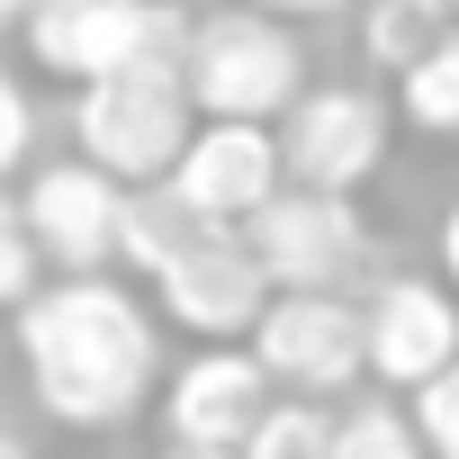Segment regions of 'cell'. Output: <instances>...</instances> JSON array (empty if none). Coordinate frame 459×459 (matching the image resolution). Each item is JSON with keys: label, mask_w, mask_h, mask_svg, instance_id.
I'll list each match as a JSON object with an SVG mask.
<instances>
[{"label": "cell", "mask_w": 459, "mask_h": 459, "mask_svg": "<svg viewBox=\"0 0 459 459\" xmlns=\"http://www.w3.org/2000/svg\"><path fill=\"white\" fill-rule=\"evenodd\" d=\"M28 144H37V108H28L19 73H0V180H10V171L28 162Z\"/></svg>", "instance_id": "cell-20"}, {"label": "cell", "mask_w": 459, "mask_h": 459, "mask_svg": "<svg viewBox=\"0 0 459 459\" xmlns=\"http://www.w3.org/2000/svg\"><path fill=\"white\" fill-rule=\"evenodd\" d=\"M405 414H414V432H423V450H432V459H459V369H450V378H432Z\"/></svg>", "instance_id": "cell-19"}, {"label": "cell", "mask_w": 459, "mask_h": 459, "mask_svg": "<svg viewBox=\"0 0 459 459\" xmlns=\"http://www.w3.org/2000/svg\"><path fill=\"white\" fill-rule=\"evenodd\" d=\"M333 459H432L405 405H351L333 432Z\"/></svg>", "instance_id": "cell-17"}, {"label": "cell", "mask_w": 459, "mask_h": 459, "mask_svg": "<svg viewBox=\"0 0 459 459\" xmlns=\"http://www.w3.org/2000/svg\"><path fill=\"white\" fill-rule=\"evenodd\" d=\"M387 126H396V108H387L378 91L316 82V91L280 117V162H289V189L351 198V189L387 162Z\"/></svg>", "instance_id": "cell-6"}, {"label": "cell", "mask_w": 459, "mask_h": 459, "mask_svg": "<svg viewBox=\"0 0 459 459\" xmlns=\"http://www.w3.org/2000/svg\"><path fill=\"white\" fill-rule=\"evenodd\" d=\"M333 432H342V414H325V405H271L262 432L244 441V459H333Z\"/></svg>", "instance_id": "cell-16"}, {"label": "cell", "mask_w": 459, "mask_h": 459, "mask_svg": "<svg viewBox=\"0 0 459 459\" xmlns=\"http://www.w3.org/2000/svg\"><path fill=\"white\" fill-rule=\"evenodd\" d=\"M253 360L271 369V387L342 396L369 369V325H360L351 298H271V316L253 333Z\"/></svg>", "instance_id": "cell-10"}, {"label": "cell", "mask_w": 459, "mask_h": 459, "mask_svg": "<svg viewBox=\"0 0 459 459\" xmlns=\"http://www.w3.org/2000/svg\"><path fill=\"white\" fill-rule=\"evenodd\" d=\"M180 82H189L198 126H271V117H289V108L316 91L298 37H289L280 19H262V10H207V19L189 28Z\"/></svg>", "instance_id": "cell-3"}, {"label": "cell", "mask_w": 459, "mask_h": 459, "mask_svg": "<svg viewBox=\"0 0 459 459\" xmlns=\"http://www.w3.org/2000/svg\"><path fill=\"white\" fill-rule=\"evenodd\" d=\"M0 459H37V450H28V441H19V432H0Z\"/></svg>", "instance_id": "cell-24"}, {"label": "cell", "mask_w": 459, "mask_h": 459, "mask_svg": "<svg viewBox=\"0 0 459 459\" xmlns=\"http://www.w3.org/2000/svg\"><path fill=\"white\" fill-rule=\"evenodd\" d=\"M244 244H253L271 298H342V280L369 262V216L325 189H280L244 225Z\"/></svg>", "instance_id": "cell-5"}, {"label": "cell", "mask_w": 459, "mask_h": 459, "mask_svg": "<svg viewBox=\"0 0 459 459\" xmlns=\"http://www.w3.org/2000/svg\"><path fill=\"white\" fill-rule=\"evenodd\" d=\"M244 10H262V19H333V10H351V0H244Z\"/></svg>", "instance_id": "cell-21"}, {"label": "cell", "mask_w": 459, "mask_h": 459, "mask_svg": "<svg viewBox=\"0 0 459 459\" xmlns=\"http://www.w3.org/2000/svg\"><path fill=\"white\" fill-rule=\"evenodd\" d=\"M19 360H28V387L55 423L73 432H108L126 423L153 378H162V333H153V307L126 289V280H46L37 307H19L10 325Z\"/></svg>", "instance_id": "cell-1"}, {"label": "cell", "mask_w": 459, "mask_h": 459, "mask_svg": "<svg viewBox=\"0 0 459 459\" xmlns=\"http://www.w3.org/2000/svg\"><path fill=\"white\" fill-rule=\"evenodd\" d=\"M396 117L423 126V135H441V144H459V28L396 82Z\"/></svg>", "instance_id": "cell-15"}, {"label": "cell", "mask_w": 459, "mask_h": 459, "mask_svg": "<svg viewBox=\"0 0 459 459\" xmlns=\"http://www.w3.org/2000/svg\"><path fill=\"white\" fill-rule=\"evenodd\" d=\"M450 28H459L450 0H369V10H360V46H369V64L396 73V82H405Z\"/></svg>", "instance_id": "cell-14"}, {"label": "cell", "mask_w": 459, "mask_h": 459, "mask_svg": "<svg viewBox=\"0 0 459 459\" xmlns=\"http://www.w3.org/2000/svg\"><path fill=\"white\" fill-rule=\"evenodd\" d=\"M189 10L171 0H37L28 19V64L91 91L108 73H135V64H189Z\"/></svg>", "instance_id": "cell-4"}, {"label": "cell", "mask_w": 459, "mask_h": 459, "mask_svg": "<svg viewBox=\"0 0 459 459\" xmlns=\"http://www.w3.org/2000/svg\"><path fill=\"white\" fill-rule=\"evenodd\" d=\"M271 405L280 396H271V369L253 360V342L189 351L162 387V432H171V450H244Z\"/></svg>", "instance_id": "cell-9"}, {"label": "cell", "mask_w": 459, "mask_h": 459, "mask_svg": "<svg viewBox=\"0 0 459 459\" xmlns=\"http://www.w3.org/2000/svg\"><path fill=\"white\" fill-rule=\"evenodd\" d=\"M360 325H369V378H387L405 396H423L432 378L459 369V298L441 280H414V271L378 280L369 307H360Z\"/></svg>", "instance_id": "cell-11"}, {"label": "cell", "mask_w": 459, "mask_h": 459, "mask_svg": "<svg viewBox=\"0 0 459 459\" xmlns=\"http://www.w3.org/2000/svg\"><path fill=\"white\" fill-rule=\"evenodd\" d=\"M171 189L216 225V235H244V225L289 189V162H280V126H198Z\"/></svg>", "instance_id": "cell-12"}, {"label": "cell", "mask_w": 459, "mask_h": 459, "mask_svg": "<svg viewBox=\"0 0 459 459\" xmlns=\"http://www.w3.org/2000/svg\"><path fill=\"white\" fill-rule=\"evenodd\" d=\"M19 207H28V235H37L46 271H64V280H108L117 235H126V189H117L108 171H91L82 153H73V162H46V171H28Z\"/></svg>", "instance_id": "cell-7"}, {"label": "cell", "mask_w": 459, "mask_h": 459, "mask_svg": "<svg viewBox=\"0 0 459 459\" xmlns=\"http://www.w3.org/2000/svg\"><path fill=\"white\" fill-rule=\"evenodd\" d=\"M162 459H244V450H162Z\"/></svg>", "instance_id": "cell-25"}, {"label": "cell", "mask_w": 459, "mask_h": 459, "mask_svg": "<svg viewBox=\"0 0 459 459\" xmlns=\"http://www.w3.org/2000/svg\"><path fill=\"white\" fill-rule=\"evenodd\" d=\"M441 271H450V289H459V207L441 216Z\"/></svg>", "instance_id": "cell-22"}, {"label": "cell", "mask_w": 459, "mask_h": 459, "mask_svg": "<svg viewBox=\"0 0 459 459\" xmlns=\"http://www.w3.org/2000/svg\"><path fill=\"white\" fill-rule=\"evenodd\" d=\"M153 307H162L180 333H198V351H235V342L262 333V316H271V280H262V262H253L244 235H207L180 271L153 280Z\"/></svg>", "instance_id": "cell-8"}, {"label": "cell", "mask_w": 459, "mask_h": 459, "mask_svg": "<svg viewBox=\"0 0 459 459\" xmlns=\"http://www.w3.org/2000/svg\"><path fill=\"white\" fill-rule=\"evenodd\" d=\"M189 135H198V108H189L180 64H135V73H108V82L73 91V144L117 189H162L180 171Z\"/></svg>", "instance_id": "cell-2"}, {"label": "cell", "mask_w": 459, "mask_h": 459, "mask_svg": "<svg viewBox=\"0 0 459 459\" xmlns=\"http://www.w3.org/2000/svg\"><path fill=\"white\" fill-rule=\"evenodd\" d=\"M37 19V0H0V28H28Z\"/></svg>", "instance_id": "cell-23"}, {"label": "cell", "mask_w": 459, "mask_h": 459, "mask_svg": "<svg viewBox=\"0 0 459 459\" xmlns=\"http://www.w3.org/2000/svg\"><path fill=\"white\" fill-rule=\"evenodd\" d=\"M46 298V253L28 235V207L0 189V307H37Z\"/></svg>", "instance_id": "cell-18"}, {"label": "cell", "mask_w": 459, "mask_h": 459, "mask_svg": "<svg viewBox=\"0 0 459 459\" xmlns=\"http://www.w3.org/2000/svg\"><path fill=\"white\" fill-rule=\"evenodd\" d=\"M216 235V225L162 180V189H126V235H117V262L126 271H144V280H162V271H180L198 244Z\"/></svg>", "instance_id": "cell-13"}]
</instances>
